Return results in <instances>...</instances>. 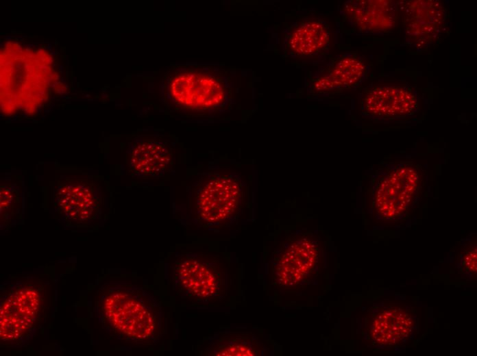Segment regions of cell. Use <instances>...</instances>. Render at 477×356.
I'll return each mask as SVG.
<instances>
[{
    "mask_svg": "<svg viewBox=\"0 0 477 356\" xmlns=\"http://www.w3.org/2000/svg\"><path fill=\"white\" fill-rule=\"evenodd\" d=\"M415 320L412 314L398 305L380 309L369 325L371 340L381 346H393L406 340L412 333Z\"/></svg>",
    "mask_w": 477,
    "mask_h": 356,
    "instance_id": "obj_14",
    "label": "cell"
},
{
    "mask_svg": "<svg viewBox=\"0 0 477 356\" xmlns=\"http://www.w3.org/2000/svg\"><path fill=\"white\" fill-rule=\"evenodd\" d=\"M399 9L404 12L405 42L417 51L436 44L447 30V13L439 1H408Z\"/></svg>",
    "mask_w": 477,
    "mask_h": 356,
    "instance_id": "obj_9",
    "label": "cell"
},
{
    "mask_svg": "<svg viewBox=\"0 0 477 356\" xmlns=\"http://www.w3.org/2000/svg\"><path fill=\"white\" fill-rule=\"evenodd\" d=\"M419 168L407 162L396 164L381 174L374 192V206L384 220L403 216L413 204L422 183Z\"/></svg>",
    "mask_w": 477,
    "mask_h": 356,
    "instance_id": "obj_5",
    "label": "cell"
},
{
    "mask_svg": "<svg viewBox=\"0 0 477 356\" xmlns=\"http://www.w3.org/2000/svg\"><path fill=\"white\" fill-rule=\"evenodd\" d=\"M366 72L363 58L357 53L346 52L315 72L308 90L313 94H325L352 89L363 81Z\"/></svg>",
    "mask_w": 477,
    "mask_h": 356,
    "instance_id": "obj_11",
    "label": "cell"
},
{
    "mask_svg": "<svg viewBox=\"0 0 477 356\" xmlns=\"http://www.w3.org/2000/svg\"><path fill=\"white\" fill-rule=\"evenodd\" d=\"M168 279L174 294L185 302L209 305L225 293L227 272L217 255L175 253L169 262Z\"/></svg>",
    "mask_w": 477,
    "mask_h": 356,
    "instance_id": "obj_3",
    "label": "cell"
},
{
    "mask_svg": "<svg viewBox=\"0 0 477 356\" xmlns=\"http://www.w3.org/2000/svg\"><path fill=\"white\" fill-rule=\"evenodd\" d=\"M318 256L317 244L307 237L290 242L275 264V277L282 286H293L311 272Z\"/></svg>",
    "mask_w": 477,
    "mask_h": 356,
    "instance_id": "obj_13",
    "label": "cell"
},
{
    "mask_svg": "<svg viewBox=\"0 0 477 356\" xmlns=\"http://www.w3.org/2000/svg\"><path fill=\"white\" fill-rule=\"evenodd\" d=\"M173 155L169 145L156 139L136 142L129 151L131 170L140 177H160L171 167Z\"/></svg>",
    "mask_w": 477,
    "mask_h": 356,
    "instance_id": "obj_15",
    "label": "cell"
},
{
    "mask_svg": "<svg viewBox=\"0 0 477 356\" xmlns=\"http://www.w3.org/2000/svg\"><path fill=\"white\" fill-rule=\"evenodd\" d=\"M1 342L11 348L28 342L46 321L52 307L50 281L25 277L1 285Z\"/></svg>",
    "mask_w": 477,
    "mask_h": 356,
    "instance_id": "obj_2",
    "label": "cell"
},
{
    "mask_svg": "<svg viewBox=\"0 0 477 356\" xmlns=\"http://www.w3.org/2000/svg\"><path fill=\"white\" fill-rule=\"evenodd\" d=\"M94 310L101 327L113 338L152 344L164 331L161 303L149 292L123 281H110L97 290Z\"/></svg>",
    "mask_w": 477,
    "mask_h": 356,
    "instance_id": "obj_1",
    "label": "cell"
},
{
    "mask_svg": "<svg viewBox=\"0 0 477 356\" xmlns=\"http://www.w3.org/2000/svg\"><path fill=\"white\" fill-rule=\"evenodd\" d=\"M101 187L86 178H66L57 183L53 203L58 213L71 226H86L101 216Z\"/></svg>",
    "mask_w": 477,
    "mask_h": 356,
    "instance_id": "obj_6",
    "label": "cell"
},
{
    "mask_svg": "<svg viewBox=\"0 0 477 356\" xmlns=\"http://www.w3.org/2000/svg\"><path fill=\"white\" fill-rule=\"evenodd\" d=\"M20 189L15 183L1 184V227H10L19 219L22 212Z\"/></svg>",
    "mask_w": 477,
    "mask_h": 356,
    "instance_id": "obj_17",
    "label": "cell"
},
{
    "mask_svg": "<svg viewBox=\"0 0 477 356\" xmlns=\"http://www.w3.org/2000/svg\"><path fill=\"white\" fill-rule=\"evenodd\" d=\"M360 105L362 113L371 118L400 119L417 112L419 98L408 85H376L363 90Z\"/></svg>",
    "mask_w": 477,
    "mask_h": 356,
    "instance_id": "obj_10",
    "label": "cell"
},
{
    "mask_svg": "<svg viewBox=\"0 0 477 356\" xmlns=\"http://www.w3.org/2000/svg\"><path fill=\"white\" fill-rule=\"evenodd\" d=\"M477 253L476 246L473 245L469 247L465 253L463 260V266L467 271L476 272Z\"/></svg>",
    "mask_w": 477,
    "mask_h": 356,
    "instance_id": "obj_18",
    "label": "cell"
},
{
    "mask_svg": "<svg viewBox=\"0 0 477 356\" xmlns=\"http://www.w3.org/2000/svg\"><path fill=\"white\" fill-rule=\"evenodd\" d=\"M169 92L175 103L189 111H206L223 106L228 101L224 80L206 72L186 70L169 81Z\"/></svg>",
    "mask_w": 477,
    "mask_h": 356,
    "instance_id": "obj_7",
    "label": "cell"
},
{
    "mask_svg": "<svg viewBox=\"0 0 477 356\" xmlns=\"http://www.w3.org/2000/svg\"><path fill=\"white\" fill-rule=\"evenodd\" d=\"M191 210L202 227L230 220L238 211L243 195L241 178L234 173H204L192 190Z\"/></svg>",
    "mask_w": 477,
    "mask_h": 356,
    "instance_id": "obj_4",
    "label": "cell"
},
{
    "mask_svg": "<svg viewBox=\"0 0 477 356\" xmlns=\"http://www.w3.org/2000/svg\"><path fill=\"white\" fill-rule=\"evenodd\" d=\"M261 344L250 332L222 333L203 340L197 351L201 355H258Z\"/></svg>",
    "mask_w": 477,
    "mask_h": 356,
    "instance_id": "obj_16",
    "label": "cell"
},
{
    "mask_svg": "<svg viewBox=\"0 0 477 356\" xmlns=\"http://www.w3.org/2000/svg\"><path fill=\"white\" fill-rule=\"evenodd\" d=\"M398 10L393 1H349L343 4L342 15L355 31L386 34L395 26Z\"/></svg>",
    "mask_w": 477,
    "mask_h": 356,
    "instance_id": "obj_12",
    "label": "cell"
},
{
    "mask_svg": "<svg viewBox=\"0 0 477 356\" xmlns=\"http://www.w3.org/2000/svg\"><path fill=\"white\" fill-rule=\"evenodd\" d=\"M282 49L285 57L295 62H319L329 51L330 31L328 23L315 15L293 21L284 31Z\"/></svg>",
    "mask_w": 477,
    "mask_h": 356,
    "instance_id": "obj_8",
    "label": "cell"
}]
</instances>
